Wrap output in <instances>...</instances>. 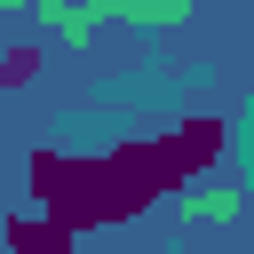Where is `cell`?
I'll return each mask as SVG.
<instances>
[{
	"label": "cell",
	"instance_id": "obj_1",
	"mask_svg": "<svg viewBox=\"0 0 254 254\" xmlns=\"http://www.w3.org/2000/svg\"><path fill=\"white\" fill-rule=\"evenodd\" d=\"M24 183L40 190V214H56L64 230H95V222H127L143 206H159L183 167L167 151V135H135V143H111L95 159H64V151H40L24 167Z\"/></svg>",
	"mask_w": 254,
	"mask_h": 254
},
{
	"label": "cell",
	"instance_id": "obj_2",
	"mask_svg": "<svg viewBox=\"0 0 254 254\" xmlns=\"http://www.w3.org/2000/svg\"><path fill=\"white\" fill-rule=\"evenodd\" d=\"M71 238H79V230H64L56 214H16V222H8V246H16V254H71Z\"/></svg>",
	"mask_w": 254,
	"mask_h": 254
},
{
	"label": "cell",
	"instance_id": "obj_3",
	"mask_svg": "<svg viewBox=\"0 0 254 254\" xmlns=\"http://www.w3.org/2000/svg\"><path fill=\"white\" fill-rule=\"evenodd\" d=\"M40 71H48V48H40V40H8V48H0V95L32 87Z\"/></svg>",
	"mask_w": 254,
	"mask_h": 254
},
{
	"label": "cell",
	"instance_id": "obj_4",
	"mask_svg": "<svg viewBox=\"0 0 254 254\" xmlns=\"http://www.w3.org/2000/svg\"><path fill=\"white\" fill-rule=\"evenodd\" d=\"M8 8H16V0H0V16H8Z\"/></svg>",
	"mask_w": 254,
	"mask_h": 254
}]
</instances>
